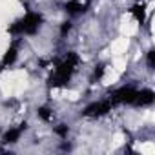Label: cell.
Listing matches in <instances>:
<instances>
[{
    "instance_id": "obj_11",
    "label": "cell",
    "mask_w": 155,
    "mask_h": 155,
    "mask_svg": "<svg viewBox=\"0 0 155 155\" xmlns=\"http://www.w3.org/2000/svg\"><path fill=\"white\" fill-rule=\"evenodd\" d=\"M68 131H69V128H68L66 124H58V126L55 128V133H57L58 137H62V139L68 137Z\"/></svg>"
},
{
    "instance_id": "obj_10",
    "label": "cell",
    "mask_w": 155,
    "mask_h": 155,
    "mask_svg": "<svg viewBox=\"0 0 155 155\" xmlns=\"http://www.w3.org/2000/svg\"><path fill=\"white\" fill-rule=\"evenodd\" d=\"M38 117L44 120V122H49L51 119H53V111L49 110V108H46V106H42V108H38Z\"/></svg>"
},
{
    "instance_id": "obj_1",
    "label": "cell",
    "mask_w": 155,
    "mask_h": 155,
    "mask_svg": "<svg viewBox=\"0 0 155 155\" xmlns=\"http://www.w3.org/2000/svg\"><path fill=\"white\" fill-rule=\"evenodd\" d=\"M79 62H81V58H79L77 53H73V51L68 53L64 57V60L55 68V73L51 75V79H49V86H53V88L66 86L69 82V79H71L73 71L77 69V66H79Z\"/></svg>"
},
{
    "instance_id": "obj_14",
    "label": "cell",
    "mask_w": 155,
    "mask_h": 155,
    "mask_svg": "<svg viewBox=\"0 0 155 155\" xmlns=\"http://www.w3.org/2000/svg\"><path fill=\"white\" fill-rule=\"evenodd\" d=\"M148 66H150V69H153V51L148 53Z\"/></svg>"
},
{
    "instance_id": "obj_9",
    "label": "cell",
    "mask_w": 155,
    "mask_h": 155,
    "mask_svg": "<svg viewBox=\"0 0 155 155\" xmlns=\"http://www.w3.org/2000/svg\"><path fill=\"white\" fill-rule=\"evenodd\" d=\"M130 11H131V15L135 17V20H137V22L144 24V20H146V11H144V6H142V4H135Z\"/></svg>"
},
{
    "instance_id": "obj_2",
    "label": "cell",
    "mask_w": 155,
    "mask_h": 155,
    "mask_svg": "<svg viewBox=\"0 0 155 155\" xmlns=\"http://www.w3.org/2000/svg\"><path fill=\"white\" fill-rule=\"evenodd\" d=\"M40 24H42V15L29 11L22 20L9 26V33L11 35H35L40 28Z\"/></svg>"
},
{
    "instance_id": "obj_12",
    "label": "cell",
    "mask_w": 155,
    "mask_h": 155,
    "mask_svg": "<svg viewBox=\"0 0 155 155\" xmlns=\"http://www.w3.org/2000/svg\"><path fill=\"white\" fill-rule=\"evenodd\" d=\"M69 29H71V22H64L62 24V28H60V35L64 37V35H68L69 33Z\"/></svg>"
},
{
    "instance_id": "obj_13",
    "label": "cell",
    "mask_w": 155,
    "mask_h": 155,
    "mask_svg": "<svg viewBox=\"0 0 155 155\" xmlns=\"http://www.w3.org/2000/svg\"><path fill=\"white\" fill-rule=\"evenodd\" d=\"M102 75H104V66H102V64H99V66L95 68V77H97V79H101Z\"/></svg>"
},
{
    "instance_id": "obj_5",
    "label": "cell",
    "mask_w": 155,
    "mask_h": 155,
    "mask_svg": "<svg viewBox=\"0 0 155 155\" xmlns=\"http://www.w3.org/2000/svg\"><path fill=\"white\" fill-rule=\"evenodd\" d=\"M90 6V0H69L66 4V11L69 15H79V13H84Z\"/></svg>"
},
{
    "instance_id": "obj_7",
    "label": "cell",
    "mask_w": 155,
    "mask_h": 155,
    "mask_svg": "<svg viewBox=\"0 0 155 155\" xmlns=\"http://www.w3.org/2000/svg\"><path fill=\"white\" fill-rule=\"evenodd\" d=\"M22 130H26V122H24L20 128H11V130H8V131L4 133V139H2V142H6V144H15V142L20 139V135H22Z\"/></svg>"
},
{
    "instance_id": "obj_3",
    "label": "cell",
    "mask_w": 155,
    "mask_h": 155,
    "mask_svg": "<svg viewBox=\"0 0 155 155\" xmlns=\"http://www.w3.org/2000/svg\"><path fill=\"white\" fill-rule=\"evenodd\" d=\"M135 95H137V90L131 88V86H122L119 90H115L111 95H110V102L115 106V104H133L135 101Z\"/></svg>"
},
{
    "instance_id": "obj_8",
    "label": "cell",
    "mask_w": 155,
    "mask_h": 155,
    "mask_svg": "<svg viewBox=\"0 0 155 155\" xmlns=\"http://www.w3.org/2000/svg\"><path fill=\"white\" fill-rule=\"evenodd\" d=\"M17 57H18V49H17V46H11V48L4 53V58H2V62H0V69L11 66V64L17 60Z\"/></svg>"
},
{
    "instance_id": "obj_6",
    "label": "cell",
    "mask_w": 155,
    "mask_h": 155,
    "mask_svg": "<svg viewBox=\"0 0 155 155\" xmlns=\"http://www.w3.org/2000/svg\"><path fill=\"white\" fill-rule=\"evenodd\" d=\"M155 99V93L151 90H137V95H135V101H133V106H150Z\"/></svg>"
},
{
    "instance_id": "obj_4",
    "label": "cell",
    "mask_w": 155,
    "mask_h": 155,
    "mask_svg": "<svg viewBox=\"0 0 155 155\" xmlns=\"http://www.w3.org/2000/svg\"><path fill=\"white\" fill-rule=\"evenodd\" d=\"M111 108H113V104H111L110 101H99V102H91L90 106H86L84 111H82V115L95 119V117H102V115L110 113Z\"/></svg>"
}]
</instances>
